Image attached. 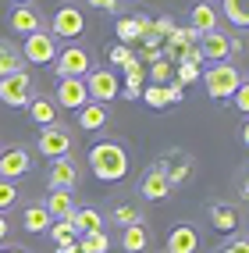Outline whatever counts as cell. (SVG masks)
<instances>
[{"label": "cell", "instance_id": "1", "mask_svg": "<svg viewBox=\"0 0 249 253\" xmlns=\"http://www.w3.org/2000/svg\"><path fill=\"white\" fill-rule=\"evenodd\" d=\"M128 150L121 139H100L89 146V171L100 182H121L128 175Z\"/></svg>", "mask_w": 249, "mask_h": 253}, {"label": "cell", "instance_id": "2", "mask_svg": "<svg viewBox=\"0 0 249 253\" xmlns=\"http://www.w3.org/2000/svg\"><path fill=\"white\" fill-rule=\"evenodd\" d=\"M93 68V54L82 43H64L54 57V72L57 79H86Z\"/></svg>", "mask_w": 249, "mask_h": 253}, {"label": "cell", "instance_id": "3", "mask_svg": "<svg viewBox=\"0 0 249 253\" xmlns=\"http://www.w3.org/2000/svg\"><path fill=\"white\" fill-rule=\"evenodd\" d=\"M239 82H242V72L231 61H221V64H213V68L203 72V86H207L210 100H231V93L239 89Z\"/></svg>", "mask_w": 249, "mask_h": 253}, {"label": "cell", "instance_id": "4", "mask_svg": "<svg viewBox=\"0 0 249 253\" xmlns=\"http://www.w3.org/2000/svg\"><path fill=\"white\" fill-rule=\"evenodd\" d=\"M46 29L54 32L57 40H78L82 32H86V14H82V7L75 0H64V4H57V11H54V18H50Z\"/></svg>", "mask_w": 249, "mask_h": 253}, {"label": "cell", "instance_id": "5", "mask_svg": "<svg viewBox=\"0 0 249 253\" xmlns=\"http://www.w3.org/2000/svg\"><path fill=\"white\" fill-rule=\"evenodd\" d=\"M57 50H61V40L50 29H39L22 40V61L25 64H54Z\"/></svg>", "mask_w": 249, "mask_h": 253}, {"label": "cell", "instance_id": "6", "mask_svg": "<svg viewBox=\"0 0 249 253\" xmlns=\"http://www.w3.org/2000/svg\"><path fill=\"white\" fill-rule=\"evenodd\" d=\"M75 146V132L68 125H50V128H39L36 136V150L46 157V161H57V157H68Z\"/></svg>", "mask_w": 249, "mask_h": 253}, {"label": "cell", "instance_id": "7", "mask_svg": "<svg viewBox=\"0 0 249 253\" xmlns=\"http://www.w3.org/2000/svg\"><path fill=\"white\" fill-rule=\"evenodd\" d=\"M139 196L149 200V204H160V200L171 196V182H168V161H157L149 164L142 178H139Z\"/></svg>", "mask_w": 249, "mask_h": 253}, {"label": "cell", "instance_id": "8", "mask_svg": "<svg viewBox=\"0 0 249 253\" xmlns=\"http://www.w3.org/2000/svg\"><path fill=\"white\" fill-rule=\"evenodd\" d=\"M196 46H199V54H203V61H210V64H221V61H228V57H231V54L239 50L235 36H231V32H224V29L203 32Z\"/></svg>", "mask_w": 249, "mask_h": 253}, {"label": "cell", "instance_id": "9", "mask_svg": "<svg viewBox=\"0 0 249 253\" xmlns=\"http://www.w3.org/2000/svg\"><path fill=\"white\" fill-rule=\"evenodd\" d=\"M32 75L29 72H14V75H4L0 79V104L4 107H25L32 100Z\"/></svg>", "mask_w": 249, "mask_h": 253}, {"label": "cell", "instance_id": "10", "mask_svg": "<svg viewBox=\"0 0 249 253\" xmlns=\"http://www.w3.org/2000/svg\"><path fill=\"white\" fill-rule=\"evenodd\" d=\"M32 171V154H29V146L22 143H11V146H0V178H22Z\"/></svg>", "mask_w": 249, "mask_h": 253}, {"label": "cell", "instance_id": "11", "mask_svg": "<svg viewBox=\"0 0 249 253\" xmlns=\"http://www.w3.org/2000/svg\"><path fill=\"white\" fill-rule=\"evenodd\" d=\"M78 182H82V164L71 154L46 164V185L50 189H75Z\"/></svg>", "mask_w": 249, "mask_h": 253}, {"label": "cell", "instance_id": "12", "mask_svg": "<svg viewBox=\"0 0 249 253\" xmlns=\"http://www.w3.org/2000/svg\"><path fill=\"white\" fill-rule=\"evenodd\" d=\"M86 89H89V100L96 104H110L114 96H121V82L110 68H89L86 75Z\"/></svg>", "mask_w": 249, "mask_h": 253}, {"label": "cell", "instance_id": "13", "mask_svg": "<svg viewBox=\"0 0 249 253\" xmlns=\"http://www.w3.org/2000/svg\"><path fill=\"white\" fill-rule=\"evenodd\" d=\"M54 104H57L61 111H78V107H86V104H89L86 79H57Z\"/></svg>", "mask_w": 249, "mask_h": 253}, {"label": "cell", "instance_id": "14", "mask_svg": "<svg viewBox=\"0 0 249 253\" xmlns=\"http://www.w3.org/2000/svg\"><path fill=\"white\" fill-rule=\"evenodd\" d=\"M7 25H11V32H18V36L25 40V36H32V32L46 29V18H43V11H39V7H32V4H18V7L11 11Z\"/></svg>", "mask_w": 249, "mask_h": 253}, {"label": "cell", "instance_id": "15", "mask_svg": "<svg viewBox=\"0 0 249 253\" xmlns=\"http://www.w3.org/2000/svg\"><path fill=\"white\" fill-rule=\"evenodd\" d=\"M25 111L32 118V125H39V128L61 125V107L54 104V96H36V93H32V100L25 104Z\"/></svg>", "mask_w": 249, "mask_h": 253}, {"label": "cell", "instance_id": "16", "mask_svg": "<svg viewBox=\"0 0 249 253\" xmlns=\"http://www.w3.org/2000/svg\"><path fill=\"white\" fill-rule=\"evenodd\" d=\"M189 29L192 32H213V29H221V11L210 4V0H199V4L189 11Z\"/></svg>", "mask_w": 249, "mask_h": 253}, {"label": "cell", "instance_id": "17", "mask_svg": "<svg viewBox=\"0 0 249 253\" xmlns=\"http://www.w3.org/2000/svg\"><path fill=\"white\" fill-rule=\"evenodd\" d=\"M207 217H210V225H213V232H224V235H231V232H239V207L235 204H210V211H207Z\"/></svg>", "mask_w": 249, "mask_h": 253}, {"label": "cell", "instance_id": "18", "mask_svg": "<svg viewBox=\"0 0 249 253\" xmlns=\"http://www.w3.org/2000/svg\"><path fill=\"white\" fill-rule=\"evenodd\" d=\"M50 225H54V217H50V211L43 207V200H32V204L22 207V228L29 235H43Z\"/></svg>", "mask_w": 249, "mask_h": 253}, {"label": "cell", "instance_id": "19", "mask_svg": "<svg viewBox=\"0 0 249 253\" xmlns=\"http://www.w3.org/2000/svg\"><path fill=\"white\" fill-rule=\"evenodd\" d=\"M196 250H199V232L192 225L181 221L168 232V253H196Z\"/></svg>", "mask_w": 249, "mask_h": 253}, {"label": "cell", "instance_id": "20", "mask_svg": "<svg viewBox=\"0 0 249 253\" xmlns=\"http://www.w3.org/2000/svg\"><path fill=\"white\" fill-rule=\"evenodd\" d=\"M78 128H86V132H100L107 122H110V104H96V100H89L86 107H78Z\"/></svg>", "mask_w": 249, "mask_h": 253}, {"label": "cell", "instance_id": "21", "mask_svg": "<svg viewBox=\"0 0 249 253\" xmlns=\"http://www.w3.org/2000/svg\"><path fill=\"white\" fill-rule=\"evenodd\" d=\"M43 207H46L50 217L57 221V217H71L78 204H75V193H71V189H50L46 200H43Z\"/></svg>", "mask_w": 249, "mask_h": 253}, {"label": "cell", "instance_id": "22", "mask_svg": "<svg viewBox=\"0 0 249 253\" xmlns=\"http://www.w3.org/2000/svg\"><path fill=\"white\" fill-rule=\"evenodd\" d=\"M149 225L146 221H139V225H128V228H121V250L125 253H146L149 250Z\"/></svg>", "mask_w": 249, "mask_h": 253}, {"label": "cell", "instance_id": "23", "mask_svg": "<svg viewBox=\"0 0 249 253\" xmlns=\"http://www.w3.org/2000/svg\"><path fill=\"white\" fill-rule=\"evenodd\" d=\"M68 221L75 225L78 235H86V232H104V214H100L96 207H75V214L68 217Z\"/></svg>", "mask_w": 249, "mask_h": 253}, {"label": "cell", "instance_id": "24", "mask_svg": "<svg viewBox=\"0 0 249 253\" xmlns=\"http://www.w3.org/2000/svg\"><path fill=\"white\" fill-rule=\"evenodd\" d=\"M14 72H25L22 50L14 46L11 40H0V79H4V75H14Z\"/></svg>", "mask_w": 249, "mask_h": 253}, {"label": "cell", "instance_id": "25", "mask_svg": "<svg viewBox=\"0 0 249 253\" xmlns=\"http://www.w3.org/2000/svg\"><path fill=\"white\" fill-rule=\"evenodd\" d=\"M75 246H78V253H107L110 239H107V232H86L75 239Z\"/></svg>", "mask_w": 249, "mask_h": 253}, {"label": "cell", "instance_id": "26", "mask_svg": "<svg viewBox=\"0 0 249 253\" xmlns=\"http://www.w3.org/2000/svg\"><path fill=\"white\" fill-rule=\"evenodd\" d=\"M46 232H50V239H54L57 246H71V243L78 239V232H75V225L68 221V217H57V221L50 225Z\"/></svg>", "mask_w": 249, "mask_h": 253}, {"label": "cell", "instance_id": "27", "mask_svg": "<svg viewBox=\"0 0 249 253\" xmlns=\"http://www.w3.org/2000/svg\"><path fill=\"white\" fill-rule=\"evenodd\" d=\"M224 18L239 29H249V0H224Z\"/></svg>", "mask_w": 249, "mask_h": 253}, {"label": "cell", "instance_id": "28", "mask_svg": "<svg viewBox=\"0 0 249 253\" xmlns=\"http://www.w3.org/2000/svg\"><path fill=\"white\" fill-rule=\"evenodd\" d=\"M110 221H118L121 228H128V225L146 221V217H142V207H136V204H118V207L110 211Z\"/></svg>", "mask_w": 249, "mask_h": 253}, {"label": "cell", "instance_id": "29", "mask_svg": "<svg viewBox=\"0 0 249 253\" xmlns=\"http://www.w3.org/2000/svg\"><path fill=\"white\" fill-rule=\"evenodd\" d=\"M18 204H22V189H18V182L0 178V211H11V207H18Z\"/></svg>", "mask_w": 249, "mask_h": 253}, {"label": "cell", "instance_id": "30", "mask_svg": "<svg viewBox=\"0 0 249 253\" xmlns=\"http://www.w3.org/2000/svg\"><path fill=\"white\" fill-rule=\"evenodd\" d=\"M139 100H146L149 107H157V111H160V107H168V104H171V93H168V86H149V89H142Z\"/></svg>", "mask_w": 249, "mask_h": 253}, {"label": "cell", "instance_id": "31", "mask_svg": "<svg viewBox=\"0 0 249 253\" xmlns=\"http://www.w3.org/2000/svg\"><path fill=\"white\" fill-rule=\"evenodd\" d=\"M149 79H153V86H164V82L171 79V61L168 57L153 61V64H149Z\"/></svg>", "mask_w": 249, "mask_h": 253}, {"label": "cell", "instance_id": "32", "mask_svg": "<svg viewBox=\"0 0 249 253\" xmlns=\"http://www.w3.org/2000/svg\"><path fill=\"white\" fill-rule=\"evenodd\" d=\"M231 104H235V111H239V114H246V118H249V79H242V82H239V89L231 93Z\"/></svg>", "mask_w": 249, "mask_h": 253}, {"label": "cell", "instance_id": "33", "mask_svg": "<svg viewBox=\"0 0 249 253\" xmlns=\"http://www.w3.org/2000/svg\"><path fill=\"white\" fill-rule=\"evenodd\" d=\"M86 7L104 11V14H121V0H86Z\"/></svg>", "mask_w": 249, "mask_h": 253}, {"label": "cell", "instance_id": "34", "mask_svg": "<svg viewBox=\"0 0 249 253\" xmlns=\"http://www.w3.org/2000/svg\"><path fill=\"white\" fill-rule=\"evenodd\" d=\"M189 168H192L189 161H178V164L171 168V171H168V182H171V189H175V185H178L181 178H185V175H189Z\"/></svg>", "mask_w": 249, "mask_h": 253}, {"label": "cell", "instance_id": "35", "mask_svg": "<svg viewBox=\"0 0 249 253\" xmlns=\"http://www.w3.org/2000/svg\"><path fill=\"white\" fill-rule=\"evenodd\" d=\"M171 29H175V22L168 18V14H164V18L153 22V36H157V40H168V36H171Z\"/></svg>", "mask_w": 249, "mask_h": 253}, {"label": "cell", "instance_id": "36", "mask_svg": "<svg viewBox=\"0 0 249 253\" xmlns=\"http://www.w3.org/2000/svg\"><path fill=\"white\" fill-rule=\"evenodd\" d=\"M196 79H199V68L181 61V64H178V86H181V82H196Z\"/></svg>", "mask_w": 249, "mask_h": 253}, {"label": "cell", "instance_id": "37", "mask_svg": "<svg viewBox=\"0 0 249 253\" xmlns=\"http://www.w3.org/2000/svg\"><path fill=\"white\" fill-rule=\"evenodd\" d=\"M221 253H249V235L246 239H231L228 246H221Z\"/></svg>", "mask_w": 249, "mask_h": 253}, {"label": "cell", "instance_id": "38", "mask_svg": "<svg viewBox=\"0 0 249 253\" xmlns=\"http://www.w3.org/2000/svg\"><path fill=\"white\" fill-rule=\"evenodd\" d=\"M128 57H132V50H128L125 43H121V46H114V50H110V64H125Z\"/></svg>", "mask_w": 249, "mask_h": 253}, {"label": "cell", "instance_id": "39", "mask_svg": "<svg viewBox=\"0 0 249 253\" xmlns=\"http://www.w3.org/2000/svg\"><path fill=\"white\" fill-rule=\"evenodd\" d=\"M7 235H11V221H7V214L0 211V243H7Z\"/></svg>", "mask_w": 249, "mask_h": 253}, {"label": "cell", "instance_id": "40", "mask_svg": "<svg viewBox=\"0 0 249 253\" xmlns=\"http://www.w3.org/2000/svg\"><path fill=\"white\" fill-rule=\"evenodd\" d=\"M142 96V86H125V100H139Z\"/></svg>", "mask_w": 249, "mask_h": 253}, {"label": "cell", "instance_id": "41", "mask_svg": "<svg viewBox=\"0 0 249 253\" xmlns=\"http://www.w3.org/2000/svg\"><path fill=\"white\" fill-rule=\"evenodd\" d=\"M239 139H242V146H249V118H246L242 128H239Z\"/></svg>", "mask_w": 249, "mask_h": 253}, {"label": "cell", "instance_id": "42", "mask_svg": "<svg viewBox=\"0 0 249 253\" xmlns=\"http://www.w3.org/2000/svg\"><path fill=\"white\" fill-rule=\"evenodd\" d=\"M0 253H29V250H25V246H4Z\"/></svg>", "mask_w": 249, "mask_h": 253}, {"label": "cell", "instance_id": "43", "mask_svg": "<svg viewBox=\"0 0 249 253\" xmlns=\"http://www.w3.org/2000/svg\"><path fill=\"white\" fill-rule=\"evenodd\" d=\"M242 196H246V200H249V182H246V185H242Z\"/></svg>", "mask_w": 249, "mask_h": 253}, {"label": "cell", "instance_id": "44", "mask_svg": "<svg viewBox=\"0 0 249 253\" xmlns=\"http://www.w3.org/2000/svg\"><path fill=\"white\" fill-rule=\"evenodd\" d=\"M11 4H14V7H18V4H32V0H11Z\"/></svg>", "mask_w": 249, "mask_h": 253}, {"label": "cell", "instance_id": "45", "mask_svg": "<svg viewBox=\"0 0 249 253\" xmlns=\"http://www.w3.org/2000/svg\"><path fill=\"white\" fill-rule=\"evenodd\" d=\"M121 4H125V0H121Z\"/></svg>", "mask_w": 249, "mask_h": 253}]
</instances>
